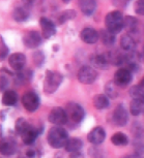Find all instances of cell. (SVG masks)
<instances>
[{"mask_svg": "<svg viewBox=\"0 0 144 158\" xmlns=\"http://www.w3.org/2000/svg\"><path fill=\"white\" fill-rule=\"evenodd\" d=\"M68 131L61 126L51 127L47 135V141L51 147L54 149H60L64 147L67 142L68 141Z\"/></svg>", "mask_w": 144, "mask_h": 158, "instance_id": "cell-1", "label": "cell"}, {"mask_svg": "<svg viewBox=\"0 0 144 158\" xmlns=\"http://www.w3.org/2000/svg\"><path fill=\"white\" fill-rule=\"evenodd\" d=\"M105 25L106 29L114 34L119 33L122 28H124V17L121 11L113 10L110 11L105 18Z\"/></svg>", "mask_w": 144, "mask_h": 158, "instance_id": "cell-2", "label": "cell"}, {"mask_svg": "<svg viewBox=\"0 0 144 158\" xmlns=\"http://www.w3.org/2000/svg\"><path fill=\"white\" fill-rule=\"evenodd\" d=\"M62 81H63V77L60 73L53 70H46L43 86L44 92L46 94H53L61 85Z\"/></svg>", "mask_w": 144, "mask_h": 158, "instance_id": "cell-3", "label": "cell"}, {"mask_svg": "<svg viewBox=\"0 0 144 158\" xmlns=\"http://www.w3.org/2000/svg\"><path fill=\"white\" fill-rule=\"evenodd\" d=\"M65 111L68 113V119L75 124L81 123L85 118V111H84L83 106L77 102H73V101L68 102L67 106H65Z\"/></svg>", "mask_w": 144, "mask_h": 158, "instance_id": "cell-4", "label": "cell"}, {"mask_svg": "<svg viewBox=\"0 0 144 158\" xmlns=\"http://www.w3.org/2000/svg\"><path fill=\"white\" fill-rule=\"evenodd\" d=\"M77 79L81 84L90 85L98 79V73L94 67L89 66V65H84L78 70Z\"/></svg>", "mask_w": 144, "mask_h": 158, "instance_id": "cell-5", "label": "cell"}, {"mask_svg": "<svg viewBox=\"0 0 144 158\" xmlns=\"http://www.w3.org/2000/svg\"><path fill=\"white\" fill-rule=\"evenodd\" d=\"M22 104L24 109L29 113H33L40 106V96L34 91H27L22 96Z\"/></svg>", "mask_w": 144, "mask_h": 158, "instance_id": "cell-6", "label": "cell"}, {"mask_svg": "<svg viewBox=\"0 0 144 158\" xmlns=\"http://www.w3.org/2000/svg\"><path fill=\"white\" fill-rule=\"evenodd\" d=\"M133 77H132V71L128 69L127 67H121L117 69L113 77V82L118 88H125L131 84Z\"/></svg>", "mask_w": 144, "mask_h": 158, "instance_id": "cell-7", "label": "cell"}, {"mask_svg": "<svg viewBox=\"0 0 144 158\" xmlns=\"http://www.w3.org/2000/svg\"><path fill=\"white\" fill-rule=\"evenodd\" d=\"M48 119L52 124L57 125V126H62V125L68 123V116L64 109H62L61 106H56V108L51 110Z\"/></svg>", "mask_w": 144, "mask_h": 158, "instance_id": "cell-8", "label": "cell"}, {"mask_svg": "<svg viewBox=\"0 0 144 158\" xmlns=\"http://www.w3.org/2000/svg\"><path fill=\"white\" fill-rule=\"evenodd\" d=\"M43 38L44 37L41 33H40L38 31L31 30L26 32L25 35L23 36V44L28 49H37L41 46Z\"/></svg>", "mask_w": 144, "mask_h": 158, "instance_id": "cell-9", "label": "cell"}, {"mask_svg": "<svg viewBox=\"0 0 144 158\" xmlns=\"http://www.w3.org/2000/svg\"><path fill=\"white\" fill-rule=\"evenodd\" d=\"M112 120L116 126L124 127L127 125L129 121V114L128 111L124 106V104H118L115 108L112 114Z\"/></svg>", "mask_w": 144, "mask_h": 158, "instance_id": "cell-10", "label": "cell"}, {"mask_svg": "<svg viewBox=\"0 0 144 158\" xmlns=\"http://www.w3.org/2000/svg\"><path fill=\"white\" fill-rule=\"evenodd\" d=\"M105 139H106V131L102 126L92 128L87 135V141L92 145H101Z\"/></svg>", "mask_w": 144, "mask_h": 158, "instance_id": "cell-11", "label": "cell"}, {"mask_svg": "<svg viewBox=\"0 0 144 158\" xmlns=\"http://www.w3.org/2000/svg\"><path fill=\"white\" fill-rule=\"evenodd\" d=\"M40 25H41V35L44 38H51L53 35H55L56 33V26L52 21L48 18H41L40 20Z\"/></svg>", "mask_w": 144, "mask_h": 158, "instance_id": "cell-12", "label": "cell"}, {"mask_svg": "<svg viewBox=\"0 0 144 158\" xmlns=\"http://www.w3.org/2000/svg\"><path fill=\"white\" fill-rule=\"evenodd\" d=\"M18 151V146L15 139L5 138L1 139V145H0V152L4 156H11L15 155Z\"/></svg>", "mask_w": 144, "mask_h": 158, "instance_id": "cell-13", "label": "cell"}, {"mask_svg": "<svg viewBox=\"0 0 144 158\" xmlns=\"http://www.w3.org/2000/svg\"><path fill=\"white\" fill-rule=\"evenodd\" d=\"M8 64L16 71L23 70L26 65V56L23 53H14L8 57Z\"/></svg>", "mask_w": 144, "mask_h": 158, "instance_id": "cell-14", "label": "cell"}, {"mask_svg": "<svg viewBox=\"0 0 144 158\" xmlns=\"http://www.w3.org/2000/svg\"><path fill=\"white\" fill-rule=\"evenodd\" d=\"M80 38H81V40L84 41L85 44H94L100 40V32H98L94 28L86 27L81 30Z\"/></svg>", "mask_w": 144, "mask_h": 158, "instance_id": "cell-15", "label": "cell"}, {"mask_svg": "<svg viewBox=\"0 0 144 158\" xmlns=\"http://www.w3.org/2000/svg\"><path fill=\"white\" fill-rule=\"evenodd\" d=\"M105 55H106L109 63L114 66H121L122 64L125 63V55L127 54H124L119 50H112Z\"/></svg>", "mask_w": 144, "mask_h": 158, "instance_id": "cell-16", "label": "cell"}, {"mask_svg": "<svg viewBox=\"0 0 144 158\" xmlns=\"http://www.w3.org/2000/svg\"><path fill=\"white\" fill-rule=\"evenodd\" d=\"M140 54H138L135 51L133 52H128V54L125 55V65L127 68L131 71H136L139 68L140 63Z\"/></svg>", "mask_w": 144, "mask_h": 158, "instance_id": "cell-17", "label": "cell"}, {"mask_svg": "<svg viewBox=\"0 0 144 158\" xmlns=\"http://www.w3.org/2000/svg\"><path fill=\"white\" fill-rule=\"evenodd\" d=\"M41 133V129L40 128H37V127H33L32 126L30 129L27 130L24 135H21V139L24 143V145L26 146H31L34 144L35 139H37V136L40 135Z\"/></svg>", "mask_w": 144, "mask_h": 158, "instance_id": "cell-18", "label": "cell"}, {"mask_svg": "<svg viewBox=\"0 0 144 158\" xmlns=\"http://www.w3.org/2000/svg\"><path fill=\"white\" fill-rule=\"evenodd\" d=\"M90 63L94 67L98 68V69L105 70L109 68V61L106 57V55H102V54H94L92 55L90 58Z\"/></svg>", "mask_w": 144, "mask_h": 158, "instance_id": "cell-19", "label": "cell"}, {"mask_svg": "<svg viewBox=\"0 0 144 158\" xmlns=\"http://www.w3.org/2000/svg\"><path fill=\"white\" fill-rule=\"evenodd\" d=\"M78 5L85 16H91L97 8V1L95 0H79Z\"/></svg>", "mask_w": 144, "mask_h": 158, "instance_id": "cell-20", "label": "cell"}, {"mask_svg": "<svg viewBox=\"0 0 144 158\" xmlns=\"http://www.w3.org/2000/svg\"><path fill=\"white\" fill-rule=\"evenodd\" d=\"M92 103H94V106L97 110H105L108 109L110 106V98L107 96L106 94H97L94 97V100H92Z\"/></svg>", "mask_w": 144, "mask_h": 158, "instance_id": "cell-21", "label": "cell"}, {"mask_svg": "<svg viewBox=\"0 0 144 158\" xmlns=\"http://www.w3.org/2000/svg\"><path fill=\"white\" fill-rule=\"evenodd\" d=\"M120 47L124 52H133L136 49V41L130 34H124L120 38Z\"/></svg>", "mask_w": 144, "mask_h": 158, "instance_id": "cell-22", "label": "cell"}, {"mask_svg": "<svg viewBox=\"0 0 144 158\" xmlns=\"http://www.w3.org/2000/svg\"><path fill=\"white\" fill-rule=\"evenodd\" d=\"M82 147H83L82 139L79 138H70L64 146V149L68 153H73V152L80 151Z\"/></svg>", "mask_w": 144, "mask_h": 158, "instance_id": "cell-23", "label": "cell"}, {"mask_svg": "<svg viewBox=\"0 0 144 158\" xmlns=\"http://www.w3.org/2000/svg\"><path fill=\"white\" fill-rule=\"evenodd\" d=\"M29 7L19 6L16 7L13 11V19L16 22H25L29 18Z\"/></svg>", "mask_w": 144, "mask_h": 158, "instance_id": "cell-24", "label": "cell"}, {"mask_svg": "<svg viewBox=\"0 0 144 158\" xmlns=\"http://www.w3.org/2000/svg\"><path fill=\"white\" fill-rule=\"evenodd\" d=\"M18 102V94L14 90H5L2 95V103L7 106H14Z\"/></svg>", "mask_w": 144, "mask_h": 158, "instance_id": "cell-25", "label": "cell"}, {"mask_svg": "<svg viewBox=\"0 0 144 158\" xmlns=\"http://www.w3.org/2000/svg\"><path fill=\"white\" fill-rule=\"evenodd\" d=\"M76 17H77L76 10H63V11H61V13H59L58 15H57L56 22H57L58 25H62V24L67 23L68 21L74 20Z\"/></svg>", "mask_w": 144, "mask_h": 158, "instance_id": "cell-26", "label": "cell"}, {"mask_svg": "<svg viewBox=\"0 0 144 158\" xmlns=\"http://www.w3.org/2000/svg\"><path fill=\"white\" fill-rule=\"evenodd\" d=\"M32 127V125L29 123L26 119L24 118H18L16 121V124H15V128H16V132L20 136L24 135L27 130H29Z\"/></svg>", "mask_w": 144, "mask_h": 158, "instance_id": "cell-27", "label": "cell"}, {"mask_svg": "<svg viewBox=\"0 0 144 158\" xmlns=\"http://www.w3.org/2000/svg\"><path fill=\"white\" fill-rule=\"evenodd\" d=\"M115 35L110 32L108 29H102L100 30V40L105 46H113L115 43Z\"/></svg>", "mask_w": 144, "mask_h": 158, "instance_id": "cell-28", "label": "cell"}, {"mask_svg": "<svg viewBox=\"0 0 144 158\" xmlns=\"http://www.w3.org/2000/svg\"><path fill=\"white\" fill-rule=\"evenodd\" d=\"M131 132L135 139H144V125L138 121L133 122L131 127Z\"/></svg>", "mask_w": 144, "mask_h": 158, "instance_id": "cell-29", "label": "cell"}, {"mask_svg": "<svg viewBox=\"0 0 144 158\" xmlns=\"http://www.w3.org/2000/svg\"><path fill=\"white\" fill-rule=\"evenodd\" d=\"M138 20L137 18L132 16L124 17V29L128 31V33H136L138 29Z\"/></svg>", "mask_w": 144, "mask_h": 158, "instance_id": "cell-30", "label": "cell"}, {"mask_svg": "<svg viewBox=\"0 0 144 158\" xmlns=\"http://www.w3.org/2000/svg\"><path fill=\"white\" fill-rule=\"evenodd\" d=\"M19 158H41V153L37 148L27 146L26 148L21 150Z\"/></svg>", "mask_w": 144, "mask_h": 158, "instance_id": "cell-31", "label": "cell"}, {"mask_svg": "<svg viewBox=\"0 0 144 158\" xmlns=\"http://www.w3.org/2000/svg\"><path fill=\"white\" fill-rule=\"evenodd\" d=\"M129 94L132 97V99L139 100L144 102V88L141 87L140 85L132 86L130 91H129Z\"/></svg>", "mask_w": 144, "mask_h": 158, "instance_id": "cell-32", "label": "cell"}, {"mask_svg": "<svg viewBox=\"0 0 144 158\" xmlns=\"http://www.w3.org/2000/svg\"><path fill=\"white\" fill-rule=\"evenodd\" d=\"M111 143L115 146H127L129 144V138L122 132H116L111 136Z\"/></svg>", "mask_w": 144, "mask_h": 158, "instance_id": "cell-33", "label": "cell"}, {"mask_svg": "<svg viewBox=\"0 0 144 158\" xmlns=\"http://www.w3.org/2000/svg\"><path fill=\"white\" fill-rule=\"evenodd\" d=\"M105 93L109 98L113 99L118 96V91H117V86L115 85V83L112 82H108L105 85Z\"/></svg>", "mask_w": 144, "mask_h": 158, "instance_id": "cell-34", "label": "cell"}, {"mask_svg": "<svg viewBox=\"0 0 144 158\" xmlns=\"http://www.w3.org/2000/svg\"><path fill=\"white\" fill-rule=\"evenodd\" d=\"M130 110H131V114L133 116H139L141 113L144 112V102L139 100H135L133 99L130 104Z\"/></svg>", "mask_w": 144, "mask_h": 158, "instance_id": "cell-35", "label": "cell"}, {"mask_svg": "<svg viewBox=\"0 0 144 158\" xmlns=\"http://www.w3.org/2000/svg\"><path fill=\"white\" fill-rule=\"evenodd\" d=\"M135 153L143 156L144 155V139H135L132 142Z\"/></svg>", "mask_w": 144, "mask_h": 158, "instance_id": "cell-36", "label": "cell"}, {"mask_svg": "<svg viewBox=\"0 0 144 158\" xmlns=\"http://www.w3.org/2000/svg\"><path fill=\"white\" fill-rule=\"evenodd\" d=\"M32 61L35 66L41 67L43 65L44 61H45V55L41 51H35V52L32 54Z\"/></svg>", "mask_w": 144, "mask_h": 158, "instance_id": "cell-37", "label": "cell"}, {"mask_svg": "<svg viewBox=\"0 0 144 158\" xmlns=\"http://www.w3.org/2000/svg\"><path fill=\"white\" fill-rule=\"evenodd\" d=\"M88 155L91 158H102L103 157V152H102L100 148H98L97 145H94V147L89 148Z\"/></svg>", "mask_w": 144, "mask_h": 158, "instance_id": "cell-38", "label": "cell"}, {"mask_svg": "<svg viewBox=\"0 0 144 158\" xmlns=\"http://www.w3.org/2000/svg\"><path fill=\"white\" fill-rule=\"evenodd\" d=\"M134 10L138 16H144V0H137L135 2Z\"/></svg>", "mask_w": 144, "mask_h": 158, "instance_id": "cell-39", "label": "cell"}, {"mask_svg": "<svg viewBox=\"0 0 144 158\" xmlns=\"http://www.w3.org/2000/svg\"><path fill=\"white\" fill-rule=\"evenodd\" d=\"M0 57H1V60H4L5 58H7V56L8 55V52H10V50H8V47L7 46V44L4 43V40L3 37H1V40H0Z\"/></svg>", "mask_w": 144, "mask_h": 158, "instance_id": "cell-40", "label": "cell"}, {"mask_svg": "<svg viewBox=\"0 0 144 158\" xmlns=\"http://www.w3.org/2000/svg\"><path fill=\"white\" fill-rule=\"evenodd\" d=\"M7 85H8V80L3 76V74H2V76H1V86H0V88H1V91H5V90H7Z\"/></svg>", "mask_w": 144, "mask_h": 158, "instance_id": "cell-41", "label": "cell"}, {"mask_svg": "<svg viewBox=\"0 0 144 158\" xmlns=\"http://www.w3.org/2000/svg\"><path fill=\"white\" fill-rule=\"evenodd\" d=\"M68 158H84V155L82 152L77 151V152H73V153H70Z\"/></svg>", "mask_w": 144, "mask_h": 158, "instance_id": "cell-42", "label": "cell"}, {"mask_svg": "<svg viewBox=\"0 0 144 158\" xmlns=\"http://www.w3.org/2000/svg\"><path fill=\"white\" fill-rule=\"evenodd\" d=\"M34 1H35V0H22V3H23L24 6L30 7L31 5L34 3Z\"/></svg>", "mask_w": 144, "mask_h": 158, "instance_id": "cell-43", "label": "cell"}, {"mask_svg": "<svg viewBox=\"0 0 144 158\" xmlns=\"http://www.w3.org/2000/svg\"><path fill=\"white\" fill-rule=\"evenodd\" d=\"M124 158H143L141 155H138V154H132V155H127V156H124Z\"/></svg>", "mask_w": 144, "mask_h": 158, "instance_id": "cell-44", "label": "cell"}, {"mask_svg": "<svg viewBox=\"0 0 144 158\" xmlns=\"http://www.w3.org/2000/svg\"><path fill=\"white\" fill-rule=\"evenodd\" d=\"M54 158H63V154H62V152H56Z\"/></svg>", "mask_w": 144, "mask_h": 158, "instance_id": "cell-45", "label": "cell"}, {"mask_svg": "<svg viewBox=\"0 0 144 158\" xmlns=\"http://www.w3.org/2000/svg\"><path fill=\"white\" fill-rule=\"evenodd\" d=\"M139 85L141 86V87H143L144 88V77L141 79V81H140V83H139Z\"/></svg>", "mask_w": 144, "mask_h": 158, "instance_id": "cell-46", "label": "cell"}, {"mask_svg": "<svg viewBox=\"0 0 144 158\" xmlns=\"http://www.w3.org/2000/svg\"><path fill=\"white\" fill-rule=\"evenodd\" d=\"M1 116H2V117H1V121L3 122V121H4V113H3V112L1 113Z\"/></svg>", "mask_w": 144, "mask_h": 158, "instance_id": "cell-47", "label": "cell"}, {"mask_svg": "<svg viewBox=\"0 0 144 158\" xmlns=\"http://www.w3.org/2000/svg\"><path fill=\"white\" fill-rule=\"evenodd\" d=\"M62 2H64V3H68L70 2V0H61Z\"/></svg>", "mask_w": 144, "mask_h": 158, "instance_id": "cell-48", "label": "cell"}, {"mask_svg": "<svg viewBox=\"0 0 144 158\" xmlns=\"http://www.w3.org/2000/svg\"><path fill=\"white\" fill-rule=\"evenodd\" d=\"M143 58H144V48H143Z\"/></svg>", "mask_w": 144, "mask_h": 158, "instance_id": "cell-49", "label": "cell"}]
</instances>
